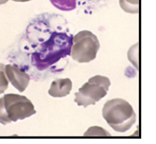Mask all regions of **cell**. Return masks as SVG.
<instances>
[{
	"label": "cell",
	"mask_w": 156,
	"mask_h": 144,
	"mask_svg": "<svg viewBox=\"0 0 156 144\" xmlns=\"http://www.w3.org/2000/svg\"><path fill=\"white\" fill-rule=\"evenodd\" d=\"M72 82L69 79H58L52 82L48 94L54 98L65 97L70 94Z\"/></svg>",
	"instance_id": "8992f818"
},
{
	"label": "cell",
	"mask_w": 156,
	"mask_h": 144,
	"mask_svg": "<svg viewBox=\"0 0 156 144\" xmlns=\"http://www.w3.org/2000/svg\"><path fill=\"white\" fill-rule=\"evenodd\" d=\"M110 85L111 82L106 76H93L80 88L77 93H75L74 102L84 108L90 105H95L106 96Z\"/></svg>",
	"instance_id": "7a4b0ae2"
},
{
	"label": "cell",
	"mask_w": 156,
	"mask_h": 144,
	"mask_svg": "<svg viewBox=\"0 0 156 144\" xmlns=\"http://www.w3.org/2000/svg\"><path fill=\"white\" fill-rule=\"evenodd\" d=\"M89 130L90 131H95V133H92L90 136H111L110 134L108 133L107 131L104 130L102 128H100V127L98 126H94V127H91V128H89Z\"/></svg>",
	"instance_id": "8fae6325"
},
{
	"label": "cell",
	"mask_w": 156,
	"mask_h": 144,
	"mask_svg": "<svg viewBox=\"0 0 156 144\" xmlns=\"http://www.w3.org/2000/svg\"><path fill=\"white\" fill-rule=\"evenodd\" d=\"M11 120L8 117L4 105V98H0V123L2 125H6L11 123Z\"/></svg>",
	"instance_id": "30bf717a"
},
{
	"label": "cell",
	"mask_w": 156,
	"mask_h": 144,
	"mask_svg": "<svg viewBox=\"0 0 156 144\" xmlns=\"http://www.w3.org/2000/svg\"><path fill=\"white\" fill-rule=\"evenodd\" d=\"M14 2H26L31 1V0H13Z\"/></svg>",
	"instance_id": "7c38bea8"
},
{
	"label": "cell",
	"mask_w": 156,
	"mask_h": 144,
	"mask_svg": "<svg viewBox=\"0 0 156 144\" xmlns=\"http://www.w3.org/2000/svg\"><path fill=\"white\" fill-rule=\"evenodd\" d=\"M103 117L115 131L123 133L136 122V113L128 102L123 99H110L102 110Z\"/></svg>",
	"instance_id": "6da1fadb"
},
{
	"label": "cell",
	"mask_w": 156,
	"mask_h": 144,
	"mask_svg": "<svg viewBox=\"0 0 156 144\" xmlns=\"http://www.w3.org/2000/svg\"><path fill=\"white\" fill-rule=\"evenodd\" d=\"M3 98L6 112L12 122L24 120L37 113L33 103L26 96L8 94Z\"/></svg>",
	"instance_id": "277c9868"
},
{
	"label": "cell",
	"mask_w": 156,
	"mask_h": 144,
	"mask_svg": "<svg viewBox=\"0 0 156 144\" xmlns=\"http://www.w3.org/2000/svg\"><path fill=\"white\" fill-rule=\"evenodd\" d=\"M5 72L8 80L20 93L25 90L30 82V76L18 66L8 64L5 66Z\"/></svg>",
	"instance_id": "5b68a950"
},
{
	"label": "cell",
	"mask_w": 156,
	"mask_h": 144,
	"mask_svg": "<svg viewBox=\"0 0 156 144\" xmlns=\"http://www.w3.org/2000/svg\"><path fill=\"white\" fill-rule=\"evenodd\" d=\"M9 81L7 79L5 72V65L0 64V95L5 91L8 87Z\"/></svg>",
	"instance_id": "ba28073f"
},
{
	"label": "cell",
	"mask_w": 156,
	"mask_h": 144,
	"mask_svg": "<svg viewBox=\"0 0 156 144\" xmlns=\"http://www.w3.org/2000/svg\"><path fill=\"white\" fill-rule=\"evenodd\" d=\"M120 8L126 13H138L139 11V0H119Z\"/></svg>",
	"instance_id": "52a82bcc"
},
{
	"label": "cell",
	"mask_w": 156,
	"mask_h": 144,
	"mask_svg": "<svg viewBox=\"0 0 156 144\" xmlns=\"http://www.w3.org/2000/svg\"><path fill=\"white\" fill-rule=\"evenodd\" d=\"M100 46L96 35L90 31L83 30L73 38L71 55L73 60L78 63H89L96 58Z\"/></svg>",
	"instance_id": "3957f363"
},
{
	"label": "cell",
	"mask_w": 156,
	"mask_h": 144,
	"mask_svg": "<svg viewBox=\"0 0 156 144\" xmlns=\"http://www.w3.org/2000/svg\"><path fill=\"white\" fill-rule=\"evenodd\" d=\"M9 0H0V5H3V4H5V3L8 2Z\"/></svg>",
	"instance_id": "4fadbf2b"
},
{
	"label": "cell",
	"mask_w": 156,
	"mask_h": 144,
	"mask_svg": "<svg viewBox=\"0 0 156 144\" xmlns=\"http://www.w3.org/2000/svg\"><path fill=\"white\" fill-rule=\"evenodd\" d=\"M128 58L137 69L138 68V43L135 44L129 49L128 52Z\"/></svg>",
	"instance_id": "9c48e42d"
}]
</instances>
